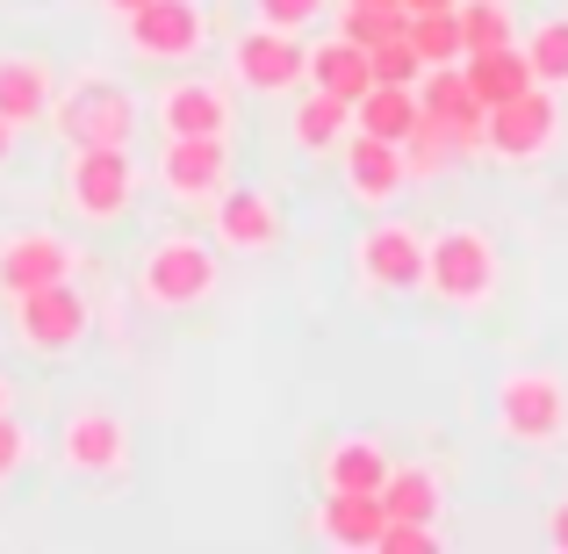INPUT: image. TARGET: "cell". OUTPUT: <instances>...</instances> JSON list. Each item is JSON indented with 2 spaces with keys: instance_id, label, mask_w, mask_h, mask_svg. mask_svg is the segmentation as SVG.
Here are the masks:
<instances>
[{
  "instance_id": "1",
  "label": "cell",
  "mask_w": 568,
  "mask_h": 554,
  "mask_svg": "<svg viewBox=\"0 0 568 554\" xmlns=\"http://www.w3.org/2000/svg\"><path fill=\"white\" fill-rule=\"evenodd\" d=\"M497 281H504V260H497V238L489 231L446 223V231L425 238V289L446 310H489L497 303Z\"/></svg>"
},
{
  "instance_id": "2",
  "label": "cell",
  "mask_w": 568,
  "mask_h": 554,
  "mask_svg": "<svg viewBox=\"0 0 568 554\" xmlns=\"http://www.w3.org/2000/svg\"><path fill=\"white\" fill-rule=\"evenodd\" d=\"M489 417H497V432L511 446L547 454V446L568 440V382H561L555 367H511V374H497Z\"/></svg>"
},
{
  "instance_id": "3",
  "label": "cell",
  "mask_w": 568,
  "mask_h": 554,
  "mask_svg": "<svg viewBox=\"0 0 568 554\" xmlns=\"http://www.w3.org/2000/svg\"><path fill=\"white\" fill-rule=\"evenodd\" d=\"M216 281H223L216 245H202V238H187V231L152 238L144 260H138V295L152 310H202L209 295H216Z\"/></svg>"
},
{
  "instance_id": "4",
  "label": "cell",
  "mask_w": 568,
  "mask_h": 554,
  "mask_svg": "<svg viewBox=\"0 0 568 554\" xmlns=\"http://www.w3.org/2000/svg\"><path fill=\"white\" fill-rule=\"evenodd\" d=\"M51 130L72 144V152H80V144H130V138H138V94H130L123 80L80 72L72 87H58Z\"/></svg>"
},
{
  "instance_id": "5",
  "label": "cell",
  "mask_w": 568,
  "mask_h": 554,
  "mask_svg": "<svg viewBox=\"0 0 568 554\" xmlns=\"http://www.w3.org/2000/svg\"><path fill=\"white\" fill-rule=\"evenodd\" d=\"M65 202L94 231L123 223L130 202H138V159H130V144H80L65 159Z\"/></svg>"
},
{
  "instance_id": "6",
  "label": "cell",
  "mask_w": 568,
  "mask_h": 554,
  "mask_svg": "<svg viewBox=\"0 0 568 554\" xmlns=\"http://www.w3.org/2000/svg\"><path fill=\"white\" fill-rule=\"evenodd\" d=\"M123 43L144 66H194L209 51V14L202 0H144L123 14Z\"/></svg>"
},
{
  "instance_id": "7",
  "label": "cell",
  "mask_w": 568,
  "mask_h": 554,
  "mask_svg": "<svg viewBox=\"0 0 568 554\" xmlns=\"http://www.w3.org/2000/svg\"><path fill=\"white\" fill-rule=\"evenodd\" d=\"M310 66V43L303 29H274V22H252L231 37V80L245 94H295Z\"/></svg>"
},
{
  "instance_id": "8",
  "label": "cell",
  "mask_w": 568,
  "mask_h": 554,
  "mask_svg": "<svg viewBox=\"0 0 568 554\" xmlns=\"http://www.w3.org/2000/svg\"><path fill=\"white\" fill-rule=\"evenodd\" d=\"M353 274H361L375 295H410V289H425V231H410L403 216L367 223L361 245H353Z\"/></svg>"
},
{
  "instance_id": "9",
  "label": "cell",
  "mask_w": 568,
  "mask_h": 554,
  "mask_svg": "<svg viewBox=\"0 0 568 554\" xmlns=\"http://www.w3.org/2000/svg\"><path fill=\"white\" fill-rule=\"evenodd\" d=\"M87 324H94V310H87V295L72 289V281H51V289L14 295V339H22L29 353H43V361L72 353L87 339Z\"/></svg>"
},
{
  "instance_id": "10",
  "label": "cell",
  "mask_w": 568,
  "mask_h": 554,
  "mask_svg": "<svg viewBox=\"0 0 568 554\" xmlns=\"http://www.w3.org/2000/svg\"><path fill=\"white\" fill-rule=\"evenodd\" d=\"M555 130H561L555 87H526V94H511V101H497V109H489L483 144L504 159V167H532V159L555 144Z\"/></svg>"
},
{
  "instance_id": "11",
  "label": "cell",
  "mask_w": 568,
  "mask_h": 554,
  "mask_svg": "<svg viewBox=\"0 0 568 554\" xmlns=\"http://www.w3.org/2000/svg\"><path fill=\"white\" fill-rule=\"evenodd\" d=\"M159 188L187 209H216V194L231 188V138H166Z\"/></svg>"
},
{
  "instance_id": "12",
  "label": "cell",
  "mask_w": 568,
  "mask_h": 554,
  "mask_svg": "<svg viewBox=\"0 0 568 554\" xmlns=\"http://www.w3.org/2000/svg\"><path fill=\"white\" fill-rule=\"evenodd\" d=\"M58 461H65L72 475H123L130 469V425L115 411H101V403H87V411H72L65 425H58Z\"/></svg>"
},
{
  "instance_id": "13",
  "label": "cell",
  "mask_w": 568,
  "mask_h": 554,
  "mask_svg": "<svg viewBox=\"0 0 568 554\" xmlns=\"http://www.w3.org/2000/svg\"><path fill=\"white\" fill-rule=\"evenodd\" d=\"M80 274V252L65 245L58 231H8L0 238V295H29V289H51V281Z\"/></svg>"
},
{
  "instance_id": "14",
  "label": "cell",
  "mask_w": 568,
  "mask_h": 554,
  "mask_svg": "<svg viewBox=\"0 0 568 554\" xmlns=\"http://www.w3.org/2000/svg\"><path fill=\"white\" fill-rule=\"evenodd\" d=\"M338 173H346V194L361 209H388L403 188H410V167H403V144L388 138H367V130H353L346 144H338Z\"/></svg>"
},
{
  "instance_id": "15",
  "label": "cell",
  "mask_w": 568,
  "mask_h": 554,
  "mask_svg": "<svg viewBox=\"0 0 568 554\" xmlns=\"http://www.w3.org/2000/svg\"><path fill=\"white\" fill-rule=\"evenodd\" d=\"M231 87L223 80H202V72H187V80H173L166 94H159V130L166 138H231Z\"/></svg>"
},
{
  "instance_id": "16",
  "label": "cell",
  "mask_w": 568,
  "mask_h": 554,
  "mask_svg": "<svg viewBox=\"0 0 568 554\" xmlns=\"http://www.w3.org/2000/svg\"><path fill=\"white\" fill-rule=\"evenodd\" d=\"M417 109H425L432 123H446V138H454L460 152L483 144L489 109L475 101V87H468V72H460V66H425V72H417Z\"/></svg>"
},
{
  "instance_id": "17",
  "label": "cell",
  "mask_w": 568,
  "mask_h": 554,
  "mask_svg": "<svg viewBox=\"0 0 568 554\" xmlns=\"http://www.w3.org/2000/svg\"><path fill=\"white\" fill-rule=\"evenodd\" d=\"M281 209H274V194H260V188H223L216 194V245H231V252H274L281 245Z\"/></svg>"
},
{
  "instance_id": "18",
  "label": "cell",
  "mask_w": 568,
  "mask_h": 554,
  "mask_svg": "<svg viewBox=\"0 0 568 554\" xmlns=\"http://www.w3.org/2000/svg\"><path fill=\"white\" fill-rule=\"evenodd\" d=\"M51 101H58V72L37 51H0V115L14 130L51 123Z\"/></svg>"
},
{
  "instance_id": "19",
  "label": "cell",
  "mask_w": 568,
  "mask_h": 554,
  "mask_svg": "<svg viewBox=\"0 0 568 554\" xmlns=\"http://www.w3.org/2000/svg\"><path fill=\"white\" fill-rule=\"evenodd\" d=\"M382 526H388L382 490H324V504H317V533H324L332 547H375V541H382Z\"/></svg>"
},
{
  "instance_id": "20",
  "label": "cell",
  "mask_w": 568,
  "mask_h": 554,
  "mask_svg": "<svg viewBox=\"0 0 568 554\" xmlns=\"http://www.w3.org/2000/svg\"><path fill=\"white\" fill-rule=\"evenodd\" d=\"M303 87H317V94H338V101H361L367 87H375V66H367V51H361L353 37H324V43H310Z\"/></svg>"
},
{
  "instance_id": "21",
  "label": "cell",
  "mask_w": 568,
  "mask_h": 554,
  "mask_svg": "<svg viewBox=\"0 0 568 554\" xmlns=\"http://www.w3.org/2000/svg\"><path fill=\"white\" fill-rule=\"evenodd\" d=\"M388 446L367 440V432H346V440L324 446V490H382L388 483Z\"/></svg>"
},
{
  "instance_id": "22",
  "label": "cell",
  "mask_w": 568,
  "mask_h": 554,
  "mask_svg": "<svg viewBox=\"0 0 568 554\" xmlns=\"http://www.w3.org/2000/svg\"><path fill=\"white\" fill-rule=\"evenodd\" d=\"M417 87H403V80H375L361 101H353V130H367V138H388V144H403L417 130Z\"/></svg>"
},
{
  "instance_id": "23",
  "label": "cell",
  "mask_w": 568,
  "mask_h": 554,
  "mask_svg": "<svg viewBox=\"0 0 568 554\" xmlns=\"http://www.w3.org/2000/svg\"><path fill=\"white\" fill-rule=\"evenodd\" d=\"M460 72H468V87H475V101H483V109H497V101H511V94H526V87H540L518 43H504V51H468V58H460Z\"/></svg>"
},
{
  "instance_id": "24",
  "label": "cell",
  "mask_w": 568,
  "mask_h": 554,
  "mask_svg": "<svg viewBox=\"0 0 568 554\" xmlns=\"http://www.w3.org/2000/svg\"><path fill=\"white\" fill-rule=\"evenodd\" d=\"M295 144H303V152H338V144L353 138V101H338V94H317V87H310L303 101H295Z\"/></svg>"
},
{
  "instance_id": "25",
  "label": "cell",
  "mask_w": 568,
  "mask_h": 554,
  "mask_svg": "<svg viewBox=\"0 0 568 554\" xmlns=\"http://www.w3.org/2000/svg\"><path fill=\"white\" fill-rule=\"evenodd\" d=\"M439 504H446L439 469H388V483H382V512L388 518H425V526H432Z\"/></svg>"
},
{
  "instance_id": "26",
  "label": "cell",
  "mask_w": 568,
  "mask_h": 554,
  "mask_svg": "<svg viewBox=\"0 0 568 554\" xmlns=\"http://www.w3.org/2000/svg\"><path fill=\"white\" fill-rule=\"evenodd\" d=\"M518 51H526L532 80L568 94V14H547V22H532L526 37H518Z\"/></svg>"
},
{
  "instance_id": "27",
  "label": "cell",
  "mask_w": 568,
  "mask_h": 554,
  "mask_svg": "<svg viewBox=\"0 0 568 554\" xmlns=\"http://www.w3.org/2000/svg\"><path fill=\"white\" fill-rule=\"evenodd\" d=\"M460 43L468 51H504L518 43V22H511V0H460Z\"/></svg>"
},
{
  "instance_id": "28",
  "label": "cell",
  "mask_w": 568,
  "mask_h": 554,
  "mask_svg": "<svg viewBox=\"0 0 568 554\" xmlns=\"http://www.w3.org/2000/svg\"><path fill=\"white\" fill-rule=\"evenodd\" d=\"M454 159H468L454 138H446V123H432V115H417V130L403 138V167H410V181H439Z\"/></svg>"
},
{
  "instance_id": "29",
  "label": "cell",
  "mask_w": 568,
  "mask_h": 554,
  "mask_svg": "<svg viewBox=\"0 0 568 554\" xmlns=\"http://www.w3.org/2000/svg\"><path fill=\"white\" fill-rule=\"evenodd\" d=\"M410 51L425 66H460L468 43H460V14L454 8H432V14H410Z\"/></svg>"
},
{
  "instance_id": "30",
  "label": "cell",
  "mask_w": 568,
  "mask_h": 554,
  "mask_svg": "<svg viewBox=\"0 0 568 554\" xmlns=\"http://www.w3.org/2000/svg\"><path fill=\"white\" fill-rule=\"evenodd\" d=\"M403 29H410V14H403V8H346V22H338V37H353L361 51H375V43L403 37Z\"/></svg>"
},
{
  "instance_id": "31",
  "label": "cell",
  "mask_w": 568,
  "mask_h": 554,
  "mask_svg": "<svg viewBox=\"0 0 568 554\" xmlns=\"http://www.w3.org/2000/svg\"><path fill=\"white\" fill-rule=\"evenodd\" d=\"M367 66H375V80H403V87H417L425 58L410 51V29H403V37H388V43H375V51H367Z\"/></svg>"
},
{
  "instance_id": "32",
  "label": "cell",
  "mask_w": 568,
  "mask_h": 554,
  "mask_svg": "<svg viewBox=\"0 0 568 554\" xmlns=\"http://www.w3.org/2000/svg\"><path fill=\"white\" fill-rule=\"evenodd\" d=\"M29 446H37V440H29V425H22V417H8V411H0V490H8L14 475L29 469Z\"/></svg>"
},
{
  "instance_id": "33",
  "label": "cell",
  "mask_w": 568,
  "mask_h": 554,
  "mask_svg": "<svg viewBox=\"0 0 568 554\" xmlns=\"http://www.w3.org/2000/svg\"><path fill=\"white\" fill-rule=\"evenodd\" d=\"M375 547H382V554H432V547H439V533H432L425 518H388Z\"/></svg>"
},
{
  "instance_id": "34",
  "label": "cell",
  "mask_w": 568,
  "mask_h": 554,
  "mask_svg": "<svg viewBox=\"0 0 568 554\" xmlns=\"http://www.w3.org/2000/svg\"><path fill=\"white\" fill-rule=\"evenodd\" d=\"M324 8H332V0H252V14L274 22V29H310Z\"/></svg>"
},
{
  "instance_id": "35",
  "label": "cell",
  "mask_w": 568,
  "mask_h": 554,
  "mask_svg": "<svg viewBox=\"0 0 568 554\" xmlns=\"http://www.w3.org/2000/svg\"><path fill=\"white\" fill-rule=\"evenodd\" d=\"M547 547H561V554H568V497L555 504V512H547Z\"/></svg>"
},
{
  "instance_id": "36",
  "label": "cell",
  "mask_w": 568,
  "mask_h": 554,
  "mask_svg": "<svg viewBox=\"0 0 568 554\" xmlns=\"http://www.w3.org/2000/svg\"><path fill=\"white\" fill-rule=\"evenodd\" d=\"M432 8H460V0H403V14H432Z\"/></svg>"
},
{
  "instance_id": "37",
  "label": "cell",
  "mask_w": 568,
  "mask_h": 554,
  "mask_svg": "<svg viewBox=\"0 0 568 554\" xmlns=\"http://www.w3.org/2000/svg\"><path fill=\"white\" fill-rule=\"evenodd\" d=\"M8 159H14V123L0 115V167H8Z\"/></svg>"
},
{
  "instance_id": "38",
  "label": "cell",
  "mask_w": 568,
  "mask_h": 554,
  "mask_svg": "<svg viewBox=\"0 0 568 554\" xmlns=\"http://www.w3.org/2000/svg\"><path fill=\"white\" fill-rule=\"evenodd\" d=\"M346 8H403V0H346Z\"/></svg>"
},
{
  "instance_id": "39",
  "label": "cell",
  "mask_w": 568,
  "mask_h": 554,
  "mask_svg": "<svg viewBox=\"0 0 568 554\" xmlns=\"http://www.w3.org/2000/svg\"><path fill=\"white\" fill-rule=\"evenodd\" d=\"M101 8H115V14H130V8H144V0H101Z\"/></svg>"
},
{
  "instance_id": "40",
  "label": "cell",
  "mask_w": 568,
  "mask_h": 554,
  "mask_svg": "<svg viewBox=\"0 0 568 554\" xmlns=\"http://www.w3.org/2000/svg\"><path fill=\"white\" fill-rule=\"evenodd\" d=\"M0 411H8V374H0Z\"/></svg>"
}]
</instances>
